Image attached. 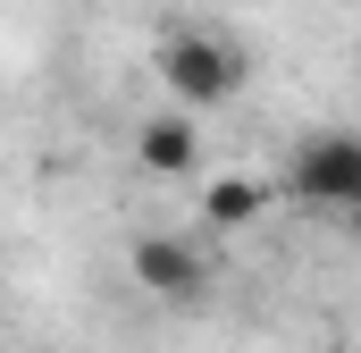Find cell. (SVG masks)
<instances>
[{
	"instance_id": "6da1fadb",
	"label": "cell",
	"mask_w": 361,
	"mask_h": 353,
	"mask_svg": "<svg viewBox=\"0 0 361 353\" xmlns=\"http://www.w3.org/2000/svg\"><path fill=\"white\" fill-rule=\"evenodd\" d=\"M160 85L177 92L185 109H219L227 92L244 85V59H235L219 34H169V42H160Z\"/></svg>"
},
{
	"instance_id": "7a4b0ae2",
	"label": "cell",
	"mask_w": 361,
	"mask_h": 353,
	"mask_svg": "<svg viewBox=\"0 0 361 353\" xmlns=\"http://www.w3.org/2000/svg\"><path fill=\"white\" fill-rule=\"evenodd\" d=\"M286 185H294V202L353 210V202H361V143H353V135H319V143H302L294 169H286Z\"/></svg>"
},
{
	"instance_id": "3957f363",
	"label": "cell",
	"mask_w": 361,
	"mask_h": 353,
	"mask_svg": "<svg viewBox=\"0 0 361 353\" xmlns=\"http://www.w3.org/2000/svg\"><path fill=\"white\" fill-rule=\"evenodd\" d=\"M135 286L160 294V303H193V294L210 286V261H202V244H185V236H143V244H135Z\"/></svg>"
},
{
	"instance_id": "277c9868",
	"label": "cell",
	"mask_w": 361,
	"mask_h": 353,
	"mask_svg": "<svg viewBox=\"0 0 361 353\" xmlns=\"http://www.w3.org/2000/svg\"><path fill=\"white\" fill-rule=\"evenodd\" d=\"M135 160H143L152 176H193V160H202V135H193V118H177V109L143 118V135H135Z\"/></svg>"
},
{
	"instance_id": "5b68a950",
	"label": "cell",
	"mask_w": 361,
	"mask_h": 353,
	"mask_svg": "<svg viewBox=\"0 0 361 353\" xmlns=\"http://www.w3.org/2000/svg\"><path fill=\"white\" fill-rule=\"evenodd\" d=\"M261 210H269V185H261V176H219V185L202 193V219H210L219 236H235V227H252Z\"/></svg>"
}]
</instances>
